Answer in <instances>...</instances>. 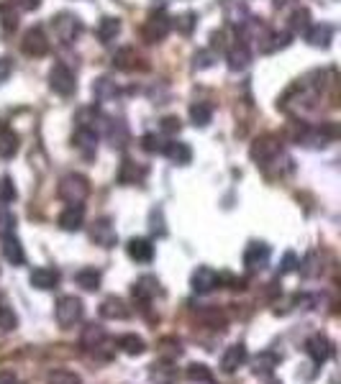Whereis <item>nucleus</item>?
Masks as SVG:
<instances>
[{
  "label": "nucleus",
  "instance_id": "f257e3e1",
  "mask_svg": "<svg viewBox=\"0 0 341 384\" xmlns=\"http://www.w3.org/2000/svg\"><path fill=\"white\" fill-rule=\"evenodd\" d=\"M336 125L333 123H321V125H308V123H298V131H293V141L303 144L308 149H324L328 146V141L336 139Z\"/></svg>",
  "mask_w": 341,
  "mask_h": 384
},
{
  "label": "nucleus",
  "instance_id": "f03ea898",
  "mask_svg": "<svg viewBox=\"0 0 341 384\" xmlns=\"http://www.w3.org/2000/svg\"><path fill=\"white\" fill-rule=\"evenodd\" d=\"M56 195L62 197L67 205H82V200L90 195V180L85 174H77V172L64 174L62 180H59Z\"/></svg>",
  "mask_w": 341,
  "mask_h": 384
},
{
  "label": "nucleus",
  "instance_id": "7ed1b4c3",
  "mask_svg": "<svg viewBox=\"0 0 341 384\" xmlns=\"http://www.w3.org/2000/svg\"><path fill=\"white\" fill-rule=\"evenodd\" d=\"M249 157H252V162H257L259 167L272 164L278 157H282V141H280V136L264 134V136H259V139H254L252 149H249Z\"/></svg>",
  "mask_w": 341,
  "mask_h": 384
},
{
  "label": "nucleus",
  "instance_id": "20e7f679",
  "mask_svg": "<svg viewBox=\"0 0 341 384\" xmlns=\"http://www.w3.org/2000/svg\"><path fill=\"white\" fill-rule=\"evenodd\" d=\"M79 346L85 348V353L96 356V359H111L113 356L111 341H108V336H105V330L100 325H88L82 338H79Z\"/></svg>",
  "mask_w": 341,
  "mask_h": 384
},
{
  "label": "nucleus",
  "instance_id": "39448f33",
  "mask_svg": "<svg viewBox=\"0 0 341 384\" xmlns=\"http://www.w3.org/2000/svg\"><path fill=\"white\" fill-rule=\"evenodd\" d=\"M169 31H172V18L165 10H151L142 26V39L146 44H159L169 36Z\"/></svg>",
  "mask_w": 341,
  "mask_h": 384
},
{
  "label": "nucleus",
  "instance_id": "423d86ee",
  "mask_svg": "<svg viewBox=\"0 0 341 384\" xmlns=\"http://www.w3.org/2000/svg\"><path fill=\"white\" fill-rule=\"evenodd\" d=\"M49 87H52L56 95H62V98H70V95L77 90V79H75V72H72L67 64L56 62L54 67L49 70Z\"/></svg>",
  "mask_w": 341,
  "mask_h": 384
},
{
  "label": "nucleus",
  "instance_id": "0eeeda50",
  "mask_svg": "<svg viewBox=\"0 0 341 384\" xmlns=\"http://www.w3.org/2000/svg\"><path fill=\"white\" fill-rule=\"evenodd\" d=\"M52 26H54V36L62 44H72V41L79 39V33L85 31V26H82V21H79L75 13H59V16L52 21Z\"/></svg>",
  "mask_w": 341,
  "mask_h": 384
},
{
  "label": "nucleus",
  "instance_id": "6e6552de",
  "mask_svg": "<svg viewBox=\"0 0 341 384\" xmlns=\"http://www.w3.org/2000/svg\"><path fill=\"white\" fill-rule=\"evenodd\" d=\"M56 323L62 325V328H72L75 323L82 321V300L75 298V295H64V298L56 300Z\"/></svg>",
  "mask_w": 341,
  "mask_h": 384
},
{
  "label": "nucleus",
  "instance_id": "1a4fd4ad",
  "mask_svg": "<svg viewBox=\"0 0 341 384\" xmlns=\"http://www.w3.org/2000/svg\"><path fill=\"white\" fill-rule=\"evenodd\" d=\"M221 282H223V275H218V272L211 267H198L190 277V287L192 292H198V295H208V292L218 290Z\"/></svg>",
  "mask_w": 341,
  "mask_h": 384
},
{
  "label": "nucleus",
  "instance_id": "9d476101",
  "mask_svg": "<svg viewBox=\"0 0 341 384\" xmlns=\"http://www.w3.org/2000/svg\"><path fill=\"white\" fill-rule=\"evenodd\" d=\"M90 238L96 246L100 249H113L119 243V233H116V226H113L111 218H98L93 226H90Z\"/></svg>",
  "mask_w": 341,
  "mask_h": 384
},
{
  "label": "nucleus",
  "instance_id": "9b49d317",
  "mask_svg": "<svg viewBox=\"0 0 341 384\" xmlns=\"http://www.w3.org/2000/svg\"><path fill=\"white\" fill-rule=\"evenodd\" d=\"M270 256H272V251L267 243L252 241L244 249V267L249 269V272H259V269H264L270 264Z\"/></svg>",
  "mask_w": 341,
  "mask_h": 384
},
{
  "label": "nucleus",
  "instance_id": "f8f14e48",
  "mask_svg": "<svg viewBox=\"0 0 341 384\" xmlns=\"http://www.w3.org/2000/svg\"><path fill=\"white\" fill-rule=\"evenodd\" d=\"M21 49L24 54L29 56H47L49 54V39L41 26H33L24 33V41H21Z\"/></svg>",
  "mask_w": 341,
  "mask_h": 384
},
{
  "label": "nucleus",
  "instance_id": "ddd939ff",
  "mask_svg": "<svg viewBox=\"0 0 341 384\" xmlns=\"http://www.w3.org/2000/svg\"><path fill=\"white\" fill-rule=\"evenodd\" d=\"M103 125H105V116L98 105L79 108L77 116H75V128H85V131H96V134H100Z\"/></svg>",
  "mask_w": 341,
  "mask_h": 384
},
{
  "label": "nucleus",
  "instance_id": "4468645a",
  "mask_svg": "<svg viewBox=\"0 0 341 384\" xmlns=\"http://www.w3.org/2000/svg\"><path fill=\"white\" fill-rule=\"evenodd\" d=\"M103 136L113 149H123V146L128 144V125L123 123L121 118H105Z\"/></svg>",
  "mask_w": 341,
  "mask_h": 384
},
{
  "label": "nucleus",
  "instance_id": "2eb2a0df",
  "mask_svg": "<svg viewBox=\"0 0 341 384\" xmlns=\"http://www.w3.org/2000/svg\"><path fill=\"white\" fill-rule=\"evenodd\" d=\"M305 353H308L316 364H326V361L331 359L333 344L324 336V333H316V336H310L308 341H305Z\"/></svg>",
  "mask_w": 341,
  "mask_h": 384
},
{
  "label": "nucleus",
  "instance_id": "dca6fc26",
  "mask_svg": "<svg viewBox=\"0 0 341 384\" xmlns=\"http://www.w3.org/2000/svg\"><path fill=\"white\" fill-rule=\"evenodd\" d=\"M249 62H252V52L246 47V41H236V44H231V47L226 49V64H229L231 72L246 70Z\"/></svg>",
  "mask_w": 341,
  "mask_h": 384
},
{
  "label": "nucleus",
  "instance_id": "f3484780",
  "mask_svg": "<svg viewBox=\"0 0 341 384\" xmlns=\"http://www.w3.org/2000/svg\"><path fill=\"white\" fill-rule=\"evenodd\" d=\"M162 154H165L172 164L177 167H188L192 162V149L190 144L185 141H165V149H162Z\"/></svg>",
  "mask_w": 341,
  "mask_h": 384
},
{
  "label": "nucleus",
  "instance_id": "a211bd4d",
  "mask_svg": "<svg viewBox=\"0 0 341 384\" xmlns=\"http://www.w3.org/2000/svg\"><path fill=\"white\" fill-rule=\"evenodd\" d=\"M62 275H59V269H52V267H36L29 277V282L31 287L36 290H54L56 284H59Z\"/></svg>",
  "mask_w": 341,
  "mask_h": 384
},
{
  "label": "nucleus",
  "instance_id": "6ab92c4d",
  "mask_svg": "<svg viewBox=\"0 0 341 384\" xmlns=\"http://www.w3.org/2000/svg\"><path fill=\"white\" fill-rule=\"evenodd\" d=\"M313 49H328L333 39V29L328 24H310L308 31L303 33Z\"/></svg>",
  "mask_w": 341,
  "mask_h": 384
},
{
  "label": "nucleus",
  "instance_id": "aec40b11",
  "mask_svg": "<svg viewBox=\"0 0 341 384\" xmlns=\"http://www.w3.org/2000/svg\"><path fill=\"white\" fill-rule=\"evenodd\" d=\"M126 254L128 259L139 261V264H149L154 259V243L149 238H131L126 243Z\"/></svg>",
  "mask_w": 341,
  "mask_h": 384
},
{
  "label": "nucleus",
  "instance_id": "412c9836",
  "mask_svg": "<svg viewBox=\"0 0 341 384\" xmlns=\"http://www.w3.org/2000/svg\"><path fill=\"white\" fill-rule=\"evenodd\" d=\"M157 292H159V282L154 277H142V279L134 282V287H131V295H134V300L139 305H149L151 300L157 298Z\"/></svg>",
  "mask_w": 341,
  "mask_h": 384
},
{
  "label": "nucleus",
  "instance_id": "4be33fe9",
  "mask_svg": "<svg viewBox=\"0 0 341 384\" xmlns=\"http://www.w3.org/2000/svg\"><path fill=\"white\" fill-rule=\"evenodd\" d=\"M100 315H103L105 321H126L128 315H131V310H128V305L123 300L111 295V298H105L100 302Z\"/></svg>",
  "mask_w": 341,
  "mask_h": 384
},
{
  "label": "nucleus",
  "instance_id": "5701e85b",
  "mask_svg": "<svg viewBox=\"0 0 341 384\" xmlns=\"http://www.w3.org/2000/svg\"><path fill=\"white\" fill-rule=\"evenodd\" d=\"M85 223V208L82 205H67L62 213H59V228L62 231H79Z\"/></svg>",
  "mask_w": 341,
  "mask_h": 384
},
{
  "label": "nucleus",
  "instance_id": "b1692460",
  "mask_svg": "<svg viewBox=\"0 0 341 384\" xmlns=\"http://www.w3.org/2000/svg\"><path fill=\"white\" fill-rule=\"evenodd\" d=\"M98 139L100 134L96 131H85V128H75V134H72V144L82 151V157H96V149H98Z\"/></svg>",
  "mask_w": 341,
  "mask_h": 384
},
{
  "label": "nucleus",
  "instance_id": "393cba45",
  "mask_svg": "<svg viewBox=\"0 0 341 384\" xmlns=\"http://www.w3.org/2000/svg\"><path fill=\"white\" fill-rule=\"evenodd\" d=\"M3 256H6V261L13 264V267L26 264V251H24V246H21V241H18L13 233L3 236Z\"/></svg>",
  "mask_w": 341,
  "mask_h": 384
},
{
  "label": "nucleus",
  "instance_id": "a878e982",
  "mask_svg": "<svg viewBox=\"0 0 341 384\" xmlns=\"http://www.w3.org/2000/svg\"><path fill=\"white\" fill-rule=\"evenodd\" d=\"M144 177H146V167L136 164L131 159H123L119 169V182L121 185H142Z\"/></svg>",
  "mask_w": 341,
  "mask_h": 384
},
{
  "label": "nucleus",
  "instance_id": "bb28decb",
  "mask_svg": "<svg viewBox=\"0 0 341 384\" xmlns=\"http://www.w3.org/2000/svg\"><path fill=\"white\" fill-rule=\"evenodd\" d=\"M259 41H262V52H264V54H272V52H280V49L290 47L293 33H290V31H264V36Z\"/></svg>",
  "mask_w": 341,
  "mask_h": 384
},
{
  "label": "nucleus",
  "instance_id": "cd10ccee",
  "mask_svg": "<svg viewBox=\"0 0 341 384\" xmlns=\"http://www.w3.org/2000/svg\"><path fill=\"white\" fill-rule=\"evenodd\" d=\"M246 361V346L244 344H234L226 348V353H223L221 359V369L226 371V374H234L241 364Z\"/></svg>",
  "mask_w": 341,
  "mask_h": 384
},
{
  "label": "nucleus",
  "instance_id": "c85d7f7f",
  "mask_svg": "<svg viewBox=\"0 0 341 384\" xmlns=\"http://www.w3.org/2000/svg\"><path fill=\"white\" fill-rule=\"evenodd\" d=\"M93 95H96L98 102H108V100H116L121 95V90L111 77H98L96 82H93Z\"/></svg>",
  "mask_w": 341,
  "mask_h": 384
},
{
  "label": "nucleus",
  "instance_id": "c756f323",
  "mask_svg": "<svg viewBox=\"0 0 341 384\" xmlns=\"http://www.w3.org/2000/svg\"><path fill=\"white\" fill-rule=\"evenodd\" d=\"M190 121L195 128H206L211 121H213V105L206 100H198L190 105Z\"/></svg>",
  "mask_w": 341,
  "mask_h": 384
},
{
  "label": "nucleus",
  "instance_id": "7c9ffc66",
  "mask_svg": "<svg viewBox=\"0 0 341 384\" xmlns=\"http://www.w3.org/2000/svg\"><path fill=\"white\" fill-rule=\"evenodd\" d=\"M18 134L13 128H0V157L3 159H13L18 154Z\"/></svg>",
  "mask_w": 341,
  "mask_h": 384
},
{
  "label": "nucleus",
  "instance_id": "2f4dec72",
  "mask_svg": "<svg viewBox=\"0 0 341 384\" xmlns=\"http://www.w3.org/2000/svg\"><path fill=\"white\" fill-rule=\"evenodd\" d=\"M96 33H98V39H100V44H111V41H116V36L121 33V21L113 16L100 18Z\"/></svg>",
  "mask_w": 341,
  "mask_h": 384
},
{
  "label": "nucleus",
  "instance_id": "473e14b6",
  "mask_svg": "<svg viewBox=\"0 0 341 384\" xmlns=\"http://www.w3.org/2000/svg\"><path fill=\"white\" fill-rule=\"evenodd\" d=\"M149 379L154 384H172L177 379V369L169 364V361H159V364H154L149 371Z\"/></svg>",
  "mask_w": 341,
  "mask_h": 384
},
{
  "label": "nucleus",
  "instance_id": "72a5a7b5",
  "mask_svg": "<svg viewBox=\"0 0 341 384\" xmlns=\"http://www.w3.org/2000/svg\"><path fill=\"white\" fill-rule=\"evenodd\" d=\"M119 348L128 356H142L146 351V344H144L142 336H136V333H126V336L119 338Z\"/></svg>",
  "mask_w": 341,
  "mask_h": 384
},
{
  "label": "nucleus",
  "instance_id": "f704fd0d",
  "mask_svg": "<svg viewBox=\"0 0 341 384\" xmlns=\"http://www.w3.org/2000/svg\"><path fill=\"white\" fill-rule=\"evenodd\" d=\"M113 67H116V70L131 72V70H136V67H139V56H136V52L131 47L119 49V52L113 54Z\"/></svg>",
  "mask_w": 341,
  "mask_h": 384
},
{
  "label": "nucleus",
  "instance_id": "c9c22d12",
  "mask_svg": "<svg viewBox=\"0 0 341 384\" xmlns=\"http://www.w3.org/2000/svg\"><path fill=\"white\" fill-rule=\"evenodd\" d=\"M75 282H77L82 290L96 292L98 287H100V272H98V269H93V267L79 269L77 275H75Z\"/></svg>",
  "mask_w": 341,
  "mask_h": 384
},
{
  "label": "nucleus",
  "instance_id": "e433bc0d",
  "mask_svg": "<svg viewBox=\"0 0 341 384\" xmlns=\"http://www.w3.org/2000/svg\"><path fill=\"white\" fill-rule=\"evenodd\" d=\"M308 26H310V10L308 8H298L293 16H290V29H293L290 33H305L308 31Z\"/></svg>",
  "mask_w": 341,
  "mask_h": 384
},
{
  "label": "nucleus",
  "instance_id": "4c0bfd02",
  "mask_svg": "<svg viewBox=\"0 0 341 384\" xmlns=\"http://www.w3.org/2000/svg\"><path fill=\"white\" fill-rule=\"evenodd\" d=\"M16 197H18V190L16 185H13V180H10L8 174H3V177H0V203L10 205Z\"/></svg>",
  "mask_w": 341,
  "mask_h": 384
},
{
  "label": "nucleus",
  "instance_id": "58836bf2",
  "mask_svg": "<svg viewBox=\"0 0 341 384\" xmlns=\"http://www.w3.org/2000/svg\"><path fill=\"white\" fill-rule=\"evenodd\" d=\"M18 328V315L13 313V307L0 302V330H16Z\"/></svg>",
  "mask_w": 341,
  "mask_h": 384
},
{
  "label": "nucleus",
  "instance_id": "ea45409f",
  "mask_svg": "<svg viewBox=\"0 0 341 384\" xmlns=\"http://www.w3.org/2000/svg\"><path fill=\"white\" fill-rule=\"evenodd\" d=\"M47 384H82V379H79L75 371L56 369V371H52V374L47 376Z\"/></svg>",
  "mask_w": 341,
  "mask_h": 384
},
{
  "label": "nucleus",
  "instance_id": "a19ab883",
  "mask_svg": "<svg viewBox=\"0 0 341 384\" xmlns=\"http://www.w3.org/2000/svg\"><path fill=\"white\" fill-rule=\"evenodd\" d=\"M185 374H188L190 382H213V374H211V369L206 364H190Z\"/></svg>",
  "mask_w": 341,
  "mask_h": 384
},
{
  "label": "nucleus",
  "instance_id": "79ce46f5",
  "mask_svg": "<svg viewBox=\"0 0 341 384\" xmlns=\"http://www.w3.org/2000/svg\"><path fill=\"white\" fill-rule=\"evenodd\" d=\"M298 267H301V275L305 277V279L321 275V267H318V254H308V256L303 259V264L298 261Z\"/></svg>",
  "mask_w": 341,
  "mask_h": 384
},
{
  "label": "nucleus",
  "instance_id": "37998d69",
  "mask_svg": "<svg viewBox=\"0 0 341 384\" xmlns=\"http://www.w3.org/2000/svg\"><path fill=\"white\" fill-rule=\"evenodd\" d=\"M213 62H215V52H213V49H200L198 54L192 56V67H195V70H208V67H211Z\"/></svg>",
  "mask_w": 341,
  "mask_h": 384
},
{
  "label": "nucleus",
  "instance_id": "c03bdc74",
  "mask_svg": "<svg viewBox=\"0 0 341 384\" xmlns=\"http://www.w3.org/2000/svg\"><path fill=\"white\" fill-rule=\"evenodd\" d=\"M142 149L149 151V154H162V149H165V141H162L157 134H144L142 136Z\"/></svg>",
  "mask_w": 341,
  "mask_h": 384
},
{
  "label": "nucleus",
  "instance_id": "a18cd8bd",
  "mask_svg": "<svg viewBox=\"0 0 341 384\" xmlns=\"http://www.w3.org/2000/svg\"><path fill=\"white\" fill-rule=\"evenodd\" d=\"M0 21H3V29L6 31H13L18 26V13L13 10V6H3L0 8Z\"/></svg>",
  "mask_w": 341,
  "mask_h": 384
},
{
  "label": "nucleus",
  "instance_id": "49530a36",
  "mask_svg": "<svg viewBox=\"0 0 341 384\" xmlns=\"http://www.w3.org/2000/svg\"><path fill=\"white\" fill-rule=\"evenodd\" d=\"M180 128H183V123H180V118L177 116H165L162 118V123H159V131L167 136H175L180 134Z\"/></svg>",
  "mask_w": 341,
  "mask_h": 384
},
{
  "label": "nucleus",
  "instance_id": "de8ad7c7",
  "mask_svg": "<svg viewBox=\"0 0 341 384\" xmlns=\"http://www.w3.org/2000/svg\"><path fill=\"white\" fill-rule=\"evenodd\" d=\"M195 18H198L195 13H183V16L177 18V24H175V26H177V31L188 36V33L192 31V26H195Z\"/></svg>",
  "mask_w": 341,
  "mask_h": 384
},
{
  "label": "nucleus",
  "instance_id": "09e8293b",
  "mask_svg": "<svg viewBox=\"0 0 341 384\" xmlns=\"http://www.w3.org/2000/svg\"><path fill=\"white\" fill-rule=\"evenodd\" d=\"M295 267H298V256H295L293 251H287L285 259H282V264H280V269H278V275L280 277L290 275V272H295Z\"/></svg>",
  "mask_w": 341,
  "mask_h": 384
},
{
  "label": "nucleus",
  "instance_id": "8fccbe9b",
  "mask_svg": "<svg viewBox=\"0 0 341 384\" xmlns=\"http://www.w3.org/2000/svg\"><path fill=\"white\" fill-rule=\"evenodd\" d=\"M151 231L157 236H165L167 233V228H165V220H162V210H151Z\"/></svg>",
  "mask_w": 341,
  "mask_h": 384
},
{
  "label": "nucleus",
  "instance_id": "3c124183",
  "mask_svg": "<svg viewBox=\"0 0 341 384\" xmlns=\"http://www.w3.org/2000/svg\"><path fill=\"white\" fill-rule=\"evenodd\" d=\"M13 226H16V218L10 213H0V233H13Z\"/></svg>",
  "mask_w": 341,
  "mask_h": 384
},
{
  "label": "nucleus",
  "instance_id": "603ef678",
  "mask_svg": "<svg viewBox=\"0 0 341 384\" xmlns=\"http://www.w3.org/2000/svg\"><path fill=\"white\" fill-rule=\"evenodd\" d=\"M10 72H13V62H10L8 56H0V85L10 77Z\"/></svg>",
  "mask_w": 341,
  "mask_h": 384
},
{
  "label": "nucleus",
  "instance_id": "864d4df0",
  "mask_svg": "<svg viewBox=\"0 0 341 384\" xmlns=\"http://www.w3.org/2000/svg\"><path fill=\"white\" fill-rule=\"evenodd\" d=\"M18 6H21V8L24 10H36L41 6V0H16Z\"/></svg>",
  "mask_w": 341,
  "mask_h": 384
},
{
  "label": "nucleus",
  "instance_id": "5fc2aeb1",
  "mask_svg": "<svg viewBox=\"0 0 341 384\" xmlns=\"http://www.w3.org/2000/svg\"><path fill=\"white\" fill-rule=\"evenodd\" d=\"M0 384H18L13 371H0Z\"/></svg>",
  "mask_w": 341,
  "mask_h": 384
},
{
  "label": "nucleus",
  "instance_id": "6e6d98bb",
  "mask_svg": "<svg viewBox=\"0 0 341 384\" xmlns=\"http://www.w3.org/2000/svg\"><path fill=\"white\" fill-rule=\"evenodd\" d=\"M270 384H280V382H270Z\"/></svg>",
  "mask_w": 341,
  "mask_h": 384
}]
</instances>
